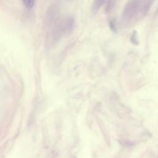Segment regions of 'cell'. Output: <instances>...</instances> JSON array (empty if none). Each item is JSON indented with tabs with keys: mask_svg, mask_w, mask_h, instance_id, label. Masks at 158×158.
<instances>
[{
	"mask_svg": "<svg viewBox=\"0 0 158 158\" xmlns=\"http://www.w3.org/2000/svg\"><path fill=\"white\" fill-rule=\"evenodd\" d=\"M114 4H115V0H109L106 6V10L107 11L110 10L114 7Z\"/></svg>",
	"mask_w": 158,
	"mask_h": 158,
	"instance_id": "5",
	"label": "cell"
},
{
	"mask_svg": "<svg viewBox=\"0 0 158 158\" xmlns=\"http://www.w3.org/2000/svg\"><path fill=\"white\" fill-rule=\"evenodd\" d=\"M23 5L28 9H31L34 7L35 0H22Z\"/></svg>",
	"mask_w": 158,
	"mask_h": 158,
	"instance_id": "4",
	"label": "cell"
},
{
	"mask_svg": "<svg viewBox=\"0 0 158 158\" xmlns=\"http://www.w3.org/2000/svg\"><path fill=\"white\" fill-rule=\"evenodd\" d=\"M131 41L133 43L137 44H138V36L136 31H134L132 34V36L131 37Z\"/></svg>",
	"mask_w": 158,
	"mask_h": 158,
	"instance_id": "6",
	"label": "cell"
},
{
	"mask_svg": "<svg viewBox=\"0 0 158 158\" xmlns=\"http://www.w3.org/2000/svg\"><path fill=\"white\" fill-rule=\"evenodd\" d=\"M109 25L110 27V28L112 30H114L115 31V23L113 21H110V23H109Z\"/></svg>",
	"mask_w": 158,
	"mask_h": 158,
	"instance_id": "7",
	"label": "cell"
},
{
	"mask_svg": "<svg viewBox=\"0 0 158 158\" xmlns=\"http://www.w3.org/2000/svg\"><path fill=\"white\" fill-rule=\"evenodd\" d=\"M138 3V15L143 17L148 14L154 0H136Z\"/></svg>",
	"mask_w": 158,
	"mask_h": 158,
	"instance_id": "2",
	"label": "cell"
},
{
	"mask_svg": "<svg viewBox=\"0 0 158 158\" xmlns=\"http://www.w3.org/2000/svg\"><path fill=\"white\" fill-rule=\"evenodd\" d=\"M106 0H94L92 4V12L93 14L97 13L100 8L104 4Z\"/></svg>",
	"mask_w": 158,
	"mask_h": 158,
	"instance_id": "3",
	"label": "cell"
},
{
	"mask_svg": "<svg viewBox=\"0 0 158 158\" xmlns=\"http://www.w3.org/2000/svg\"><path fill=\"white\" fill-rule=\"evenodd\" d=\"M138 15V3L136 0H130L125 6L122 19L125 23H128Z\"/></svg>",
	"mask_w": 158,
	"mask_h": 158,
	"instance_id": "1",
	"label": "cell"
}]
</instances>
